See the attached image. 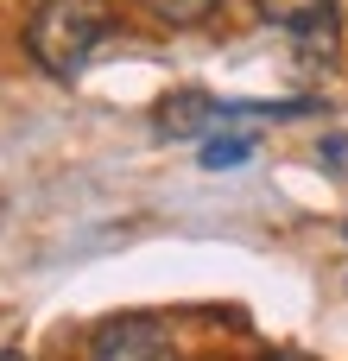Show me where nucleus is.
Returning a JSON list of instances; mask_svg holds the SVG:
<instances>
[{"mask_svg": "<svg viewBox=\"0 0 348 361\" xmlns=\"http://www.w3.org/2000/svg\"><path fill=\"white\" fill-rule=\"evenodd\" d=\"M209 121H228V114H222V102L203 95V89H184V95H171V102L159 108V127H165V133H203Z\"/></svg>", "mask_w": 348, "mask_h": 361, "instance_id": "nucleus-4", "label": "nucleus"}, {"mask_svg": "<svg viewBox=\"0 0 348 361\" xmlns=\"http://www.w3.org/2000/svg\"><path fill=\"white\" fill-rule=\"evenodd\" d=\"M108 32H114V13H108L101 0H38L32 19H25V57H32L44 76L70 82V76H82V63L108 44Z\"/></svg>", "mask_w": 348, "mask_h": 361, "instance_id": "nucleus-1", "label": "nucleus"}, {"mask_svg": "<svg viewBox=\"0 0 348 361\" xmlns=\"http://www.w3.org/2000/svg\"><path fill=\"white\" fill-rule=\"evenodd\" d=\"M254 13L273 32H285L311 63H330L342 51V6L336 0H254Z\"/></svg>", "mask_w": 348, "mask_h": 361, "instance_id": "nucleus-2", "label": "nucleus"}, {"mask_svg": "<svg viewBox=\"0 0 348 361\" xmlns=\"http://www.w3.org/2000/svg\"><path fill=\"white\" fill-rule=\"evenodd\" d=\"M146 6H152L165 25H203V19H209L222 0H146Z\"/></svg>", "mask_w": 348, "mask_h": 361, "instance_id": "nucleus-5", "label": "nucleus"}, {"mask_svg": "<svg viewBox=\"0 0 348 361\" xmlns=\"http://www.w3.org/2000/svg\"><path fill=\"white\" fill-rule=\"evenodd\" d=\"M0 361H25V355H19V349H0Z\"/></svg>", "mask_w": 348, "mask_h": 361, "instance_id": "nucleus-7", "label": "nucleus"}, {"mask_svg": "<svg viewBox=\"0 0 348 361\" xmlns=\"http://www.w3.org/2000/svg\"><path fill=\"white\" fill-rule=\"evenodd\" d=\"M89 361H178V349H171V330L159 317H114L95 330Z\"/></svg>", "mask_w": 348, "mask_h": 361, "instance_id": "nucleus-3", "label": "nucleus"}, {"mask_svg": "<svg viewBox=\"0 0 348 361\" xmlns=\"http://www.w3.org/2000/svg\"><path fill=\"white\" fill-rule=\"evenodd\" d=\"M247 159H254V140H209V146H203V165H209V171L247 165Z\"/></svg>", "mask_w": 348, "mask_h": 361, "instance_id": "nucleus-6", "label": "nucleus"}, {"mask_svg": "<svg viewBox=\"0 0 348 361\" xmlns=\"http://www.w3.org/2000/svg\"><path fill=\"white\" fill-rule=\"evenodd\" d=\"M266 361H311V355H266Z\"/></svg>", "mask_w": 348, "mask_h": 361, "instance_id": "nucleus-8", "label": "nucleus"}]
</instances>
